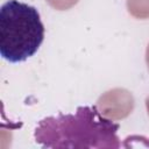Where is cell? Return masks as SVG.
<instances>
[{
	"mask_svg": "<svg viewBox=\"0 0 149 149\" xmlns=\"http://www.w3.org/2000/svg\"><path fill=\"white\" fill-rule=\"evenodd\" d=\"M119 125L105 118L97 106H80L74 114H58L41 120L36 143L43 148H119Z\"/></svg>",
	"mask_w": 149,
	"mask_h": 149,
	"instance_id": "obj_1",
	"label": "cell"
},
{
	"mask_svg": "<svg viewBox=\"0 0 149 149\" xmlns=\"http://www.w3.org/2000/svg\"><path fill=\"white\" fill-rule=\"evenodd\" d=\"M44 40V26L37 9L9 0L0 9V54L12 63L31 57Z\"/></svg>",
	"mask_w": 149,
	"mask_h": 149,
	"instance_id": "obj_2",
	"label": "cell"
},
{
	"mask_svg": "<svg viewBox=\"0 0 149 149\" xmlns=\"http://www.w3.org/2000/svg\"><path fill=\"white\" fill-rule=\"evenodd\" d=\"M97 108L109 120H122L133 112L134 97L128 90L115 87L99 97Z\"/></svg>",
	"mask_w": 149,
	"mask_h": 149,
	"instance_id": "obj_3",
	"label": "cell"
},
{
	"mask_svg": "<svg viewBox=\"0 0 149 149\" xmlns=\"http://www.w3.org/2000/svg\"><path fill=\"white\" fill-rule=\"evenodd\" d=\"M127 9L136 19H149V0H127Z\"/></svg>",
	"mask_w": 149,
	"mask_h": 149,
	"instance_id": "obj_4",
	"label": "cell"
},
{
	"mask_svg": "<svg viewBox=\"0 0 149 149\" xmlns=\"http://www.w3.org/2000/svg\"><path fill=\"white\" fill-rule=\"evenodd\" d=\"M52 8L57 10H68L72 8L79 0H45Z\"/></svg>",
	"mask_w": 149,
	"mask_h": 149,
	"instance_id": "obj_5",
	"label": "cell"
},
{
	"mask_svg": "<svg viewBox=\"0 0 149 149\" xmlns=\"http://www.w3.org/2000/svg\"><path fill=\"white\" fill-rule=\"evenodd\" d=\"M146 62H147V65H148V69H149V44H148L147 50H146Z\"/></svg>",
	"mask_w": 149,
	"mask_h": 149,
	"instance_id": "obj_6",
	"label": "cell"
},
{
	"mask_svg": "<svg viewBox=\"0 0 149 149\" xmlns=\"http://www.w3.org/2000/svg\"><path fill=\"white\" fill-rule=\"evenodd\" d=\"M146 107H147V111H148V114H149V97L146 99Z\"/></svg>",
	"mask_w": 149,
	"mask_h": 149,
	"instance_id": "obj_7",
	"label": "cell"
}]
</instances>
